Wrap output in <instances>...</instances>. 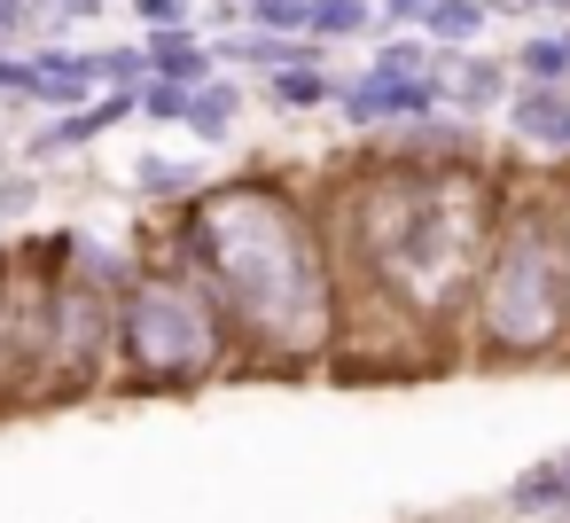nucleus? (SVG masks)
<instances>
[{
  "mask_svg": "<svg viewBox=\"0 0 570 523\" xmlns=\"http://www.w3.org/2000/svg\"><path fill=\"white\" fill-rule=\"evenodd\" d=\"M188 250L212 266L227 313L258 336V344H321L328 336V266L313 227L297 219V204H282L274 188H227L212 204L188 211Z\"/></svg>",
  "mask_w": 570,
  "mask_h": 523,
  "instance_id": "nucleus-1",
  "label": "nucleus"
},
{
  "mask_svg": "<svg viewBox=\"0 0 570 523\" xmlns=\"http://www.w3.org/2000/svg\"><path fill=\"white\" fill-rule=\"evenodd\" d=\"M476 320L500 359H539L570 328V266H562V227L554 219H515L500 227L484 282H476Z\"/></svg>",
  "mask_w": 570,
  "mask_h": 523,
  "instance_id": "nucleus-2",
  "label": "nucleus"
},
{
  "mask_svg": "<svg viewBox=\"0 0 570 523\" xmlns=\"http://www.w3.org/2000/svg\"><path fill=\"white\" fill-rule=\"evenodd\" d=\"M219 352V320L188 282H141L126 297V359L141 383H196Z\"/></svg>",
  "mask_w": 570,
  "mask_h": 523,
  "instance_id": "nucleus-3",
  "label": "nucleus"
},
{
  "mask_svg": "<svg viewBox=\"0 0 570 523\" xmlns=\"http://www.w3.org/2000/svg\"><path fill=\"white\" fill-rule=\"evenodd\" d=\"M336 110L352 126H430L445 110V71L438 79H383V71H367V79L336 87Z\"/></svg>",
  "mask_w": 570,
  "mask_h": 523,
  "instance_id": "nucleus-4",
  "label": "nucleus"
},
{
  "mask_svg": "<svg viewBox=\"0 0 570 523\" xmlns=\"http://www.w3.org/2000/svg\"><path fill=\"white\" fill-rule=\"evenodd\" d=\"M508 134L531 149L570 157V87H515L508 95Z\"/></svg>",
  "mask_w": 570,
  "mask_h": 523,
  "instance_id": "nucleus-5",
  "label": "nucleus"
},
{
  "mask_svg": "<svg viewBox=\"0 0 570 523\" xmlns=\"http://www.w3.org/2000/svg\"><path fill=\"white\" fill-rule=\"evenodd\" d=\"M508 507H515V515L570 523V453H554V461H539L531 476H515V484H508Z\"/></svg>",
  "mask_w": 570,
  "mask_h": 523,
  "instance_id": "nucleus-6",
  "label": "nucleus"
},
{
  "mask_svg": "<svg viewBox=\"0 0 570 523\" xmlns=\"http://www.w3.org/2000/svg\"><path fill=\"white\" fill-rule=\"evenodd\" d=\"M508 63H461V71H445V102L461 110V118H476V110H492L500 95H508Z\"/></svg>",
  "mask_w": 570,
  "mask_h": 523,
  "instance_id": "nucleus-7",
  "label": "nucleus"
},
{
  "mask_svg": "<svg viewBox=\"0 0 570 523\" xmlns=\"http://www.w3.org/2000/svg\"><path fill=\"white\" fill-rule=\"evenodd\" d=\"M484 24H492L484 0H430V17H422V32H430L438 48H476Z\"/></svg>",
  "mask_w": 570,
  "mask_h": 523,
  "instance_id": "nucleus-8",
  "label": "nucleus"
},
{
  "mask_svg": "<svg viewBox=\"0 0 570 523\" xmlns=\"http://www.w3.org/2000/svg\"><path fill=\"white\" fill-rule=\"evenodd\" d=\"M508 71H515L523 87H570V40H562V32H539V40L515 48Z\"/></svg>",
  "mask_w": 570,
  "mask_h": 523,
  "instance_id": "nucleus-9",
  "label": "nucleus"
},
{
  "mask_svg": "<svg viewBox=\"0 0 570 523\" xmlns=\"http://www.w3.org/2000/svg\"><path fill=\"white\" fill-rule=\"evenodd\" d=\"M266 95H274L282 110H321V102H336V79H328L321 63H289V71L266 79Z\"/></svg>",
  "mask_w": 570,
  "mask_h": 523,
  "instance_id": "nucleus-10",
  "label": "nucleus"
},
{
  "mask_svg": "<svg viewBox=\"0 0 570 523\" xmlns=\"http://www.w3.org/2000/svg\"><path fill=\"white\" fill-rule=\"evenodd\" d=\"M383 17L367 9V0H313V17H305V32L313 40H360V32H375Z\"/></svg>",
  "mask_w": 570,
  "mask_h": 523,
  "instance_id": "nucleus-11",
  "label": "nucleus"
},
{
  "mask_svg": "<svg viewBox=\"0 0 570 523\" xmlns=\"http://www.w3.org/2000/svg\"><path fill=\"white\" fill-rule=\"evenodd\" d=\"M266 40H282V32H305V17H313V0H250L243 9Z\"/></svg>",
  "mask_w": 570,
  "mask_h": 523,
  "instance_id": "nucleus-12",
  "label": "nucleus"
},
{
  "mask_svg": "<svg viewBox=\"0 0 570 523\" xmlns=\"http://www.w3.org/2000/svg\"><path fill=\"white\" fill-rule=\"evenodd\" d=\"M227 118H235V87H212V95L188 102V126L196 134H227Z\"/></svg>",
  "mask_w": 570,
  "mask_h": 523,
  "instance_id": "nucleus-13",
  "label": "nucleus"
},
{
  "mask_svg": "<svg viewBox=\"0 0 570 523\" xmlns=\"http://www.w3.org/2000/svg\"><path fill=\"white\" fill-rule=\"evenodd\" d=\"M188 102H196L188 87H165V79H157V87H141V110H149V118H188Z\"/></svg>",
  "mask_w": 570,
  "mask_h": 523,
  "instance_id": "nucleus-14",
  "label": "nucleus"
},
{
  "mask_svg": "<svg viewBox=\"0 0 570 523\" xmlns=\"http://www.w3.org/2000/svg\"><path fill=\"white\" fill-rule=\"evenodd\" d=\"M141 17L165 32V24H188V0H141Z\"/></svg>",
  "mask_w": 570,
  "mask_h": 523,
  "instance_id": "nucleus-15",
  "label": "nucleus"
},
{
  "mask_svg": "<svg viewBox=\"0 0 570 523\" xmlns=\"http://www.w3.org/2000/svg\"><path fill=\"white\" fill-rule=\"evenodd\" d=\"M141 188H188V165H141Z\"/></svg>",
  "mask_w": 570,
  "mask_h": 523,
  "instance_id": "nucleus-16",
  "label": "nucleus"
},
{
  "mask_svg": "<svg viewBox=\"0 0 570 523\" xmlns=\"http://www.w3.org/2000/svg\"><path fill=\"white\" fill-rule=\"evenodd\" d=\"M430 0H383V24H422Z\"/></svg>",
  "mask_w": 570,
  "mask_h": 523,
  "instance_id": "nucleus-17",
  "label": "nucleus"
},
{
  "mask_svg": "<svg viewBox=\"0 0 570 523\" xmlns=\"http://www.w3.org/2000/svg\"><path fill=\"white\" fill-rule=\"evenodd\" d=\"M484 9H492V17H508V9L523 17V9H547V0H484Z\"/></svg>",
  "mask_w": 570,
  "mask_h": 523,
  "instance_id": "nucleus-18",
  "label": "nucleus"
},
{
  "mask_svg": "<svg viewBox=\"0 0 570 523\" xmlns=\"http://www.w3.org/2000/svg\"><path fill=\"white\" fill-rule=\"evenodd\" d=\"M562 266H570V219H562Z\"/></svg>",
  "mask_w": 570,
  "mask_h": 523,
  "instance_id": "nucleus-19",
  "label": "nucleus"
}]
</instances>
